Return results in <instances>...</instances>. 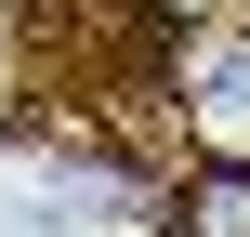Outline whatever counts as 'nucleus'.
<instances>
[{
	"label": "nucleus",
	"mask_w": 250,
	"mask_h": 237,
	"mask_svg": "<svg viewBox=\"0 0 250 237\" xmlns=\"http://www.w3.org/2000/svg\"><path fill=\"white\" fill-rule=\"evenodd\" d=\"M171 237H250V158H198L171 185Z\"/></svg>",
	"instance_id": "nucleus-1"
},
{
	"label": "nucleus",
	"mask_w": 250,
	"mask_h": 237,
	"mask_svg": "<svg viewBox=\"0 0 250 237\" xmlns=\"http://www.w3.org/2000/svg\"><path fill=\"white\" fill-rule=\"evenodd\" d=\"M198 158H250V79H224L198 106Z\"/></svg>",
	"instance_id": "nucleus-2"
},
{
	"label": "nucleus",
	"mask_w": 250,
	"mask_h": 237,
	"mask_svg": "<svg viewBox=\"0 0 250 237\" xmlns=\"http://www.w3.org/2000/svg\"><path fill=\"white\" fill-rule=\"evenodd\" d=\"M0 13H13V0H0Z\"/></svg>",
	"instance_id": "nucleus-3"
}]
</instances>
